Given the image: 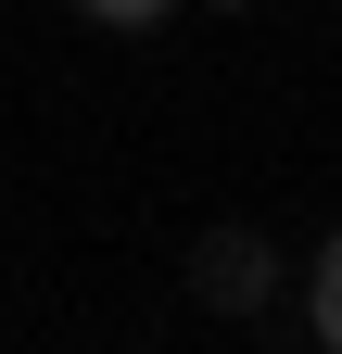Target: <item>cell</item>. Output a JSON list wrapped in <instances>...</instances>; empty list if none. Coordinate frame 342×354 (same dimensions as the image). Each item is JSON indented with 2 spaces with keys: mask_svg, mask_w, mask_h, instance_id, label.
<instances>
[{
  "mask_svg": "<svg viewBox=\"0 0 342 354\" xmlns=\"http://www.w3.org/2000/svg\"><path fill=\"white\" fill-rule=\"evenodd\" d=\"M190 304L203 317H267L279 304V241L267 228H203L190 241Z\"/></svg>",
  "mask_w": 342,
  "mask_h": 354,
  "instance_id": "1",
  "label": "cell"
},
{
  "mask_svg": "<svg viewBox=\"0 0 342 354\" xmlns=\"http://www.w3.org/2000/svg\"><path fill=\"white\" fill-rule=\"evenodd\" d=\"M305 329L342 354V228H330V241H317V266H305Z\"/></svg>",
  "mask_w": 342,
  "mask_h": 354,
  "instance_id": "2",
  "label": "cell"
},
{
  "mask_svg": "<svg viewBox=\"0 0 342 354\" xmlns=\"http://www.w3.org/2000/svg\"><path fill=\"white\" fill-rule=\"evenodd\" d=\"M76 13H89V26H165L178 0H76Z\"/></svg>",
  "mask_w": 342,
  "mask_h": 354,
  "instance_id": "3",
  "label": "cell"
},
{
  "mask_svg": "<svg viewBox=\"0 0 342 354\" xmlns=\"http://www.w3.org/2000/svg\"><path fill=\"white\" fill-rule=\"evenodd\" d=\"M228 13H253V0H228Z\"/></svg>",
  "mask_w": 342,
  "mask_h": 354,
  "instance_id": "4",
  "label": "cell"
}]
</instances>
